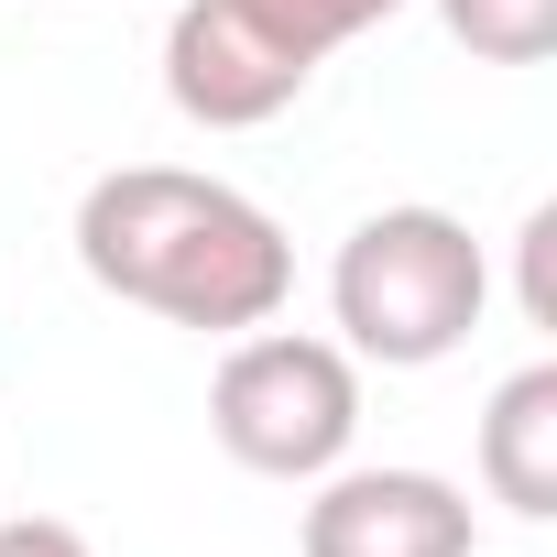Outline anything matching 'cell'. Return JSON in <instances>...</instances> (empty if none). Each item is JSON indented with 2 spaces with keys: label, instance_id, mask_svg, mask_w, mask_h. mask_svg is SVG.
<instances>
[{
  "label": "cell",
  "instance_id": "obj_6",
  "mask_svg": "<svg viewBox=\"0 0 557 557\" xmlns=\"http://www.w3.org/2000/svg\"><path fill=\"white\" fill-rule=\"evenodd\" d=\"M481 492L524 524L557 513V361H524L481 405Z\"/></svg>",
  "mask_w": 557,
  "mask_h": 557
},
{
  "label": "cell",
  "instance_id": "obj_7",
  "mask_svg": "<svg viewBox=\"0 0 557 557\" xmlns=\"http://www.w3.org/2000/svg\"><path fill=\"white\" fill-rule=\"evenodd\" d=\"M437 23L481 66H546L557 55V0H437Z\"/></svg>",
  "mask_w": 557,
  "mask_h": 557
},
{
  "label": "cell",
  "instance_id": "obj_1",
  "mask_svg": "<svg viewBox=\"0 0 557 557\" xmlns=\"http://www.w3.org/2000/svg\"><path fill=\"white\" fill-rule=\"evenodd\" d=\"M77 262L99 296H121L164 329H197V339L273 329L296 296V240L273 230V208H251L240 186L186 175V164L99 175L77 197Z\"/></svg>",
  "mask_w": 557,
  "mask_h": 557
},
{
  "label": "cell",
  "instance_id": "obj_2",
  "mask_svg": "<svg viewBox=\"0 0 557 557\" xmlns=\"http://www.w3.org/2000/svg\"><path fill=\"white\" fill-rule=\"evenodd\" d=\"M481 307H492V262H481L470 219H448V208H372L329 262L339 350L383 361V372H426V361L470 350Z\"/></svg>",
  "mask_w": 557,
  "mask_h": 557
},
{
  "label": "cell",
  "instance_id": "obj_8",
  "mask_svg": "<svg viewBox=\"0 0 557 557\" xmlns=\"http://www.w3.org/2000/svg\"><path fill=\"white\" fill-rule=\"evenodd\" d=\"M240 12L273 34V45H296L307 66H329L339 45H361V34H383L405 0H240Z\"/></svg>",
  "mask_w": 557,
  "mask_h": 557
},
{
  "label": "cell",
  "instance_id": "obj_4",
  "mask_svg": "<svg viewBox=\"0 0 557 557\" xmlns=\"http://www.w3.org/2000/svg\"><path fill=\"white\" fill-rule=\"evenodd\" d=\"M307 55L296 45H273L240 0H175V23H164V99L197 121V132H262V121H285L307 99Z\"/></svg>",
  "mask_w": 557,
  "mask_h": 557
},
{
  "label": "cell",
  "instance_id": "obj_9",
  "mask_svg": "<svg viewBox=\"0 0 557 557\" xmlns=\"http://www.w3.org/2000/svg\"><path fill=\"white\" fill-rule=\"evenodd\" d=\"M513 262H524V318L557 329V208H535V219L513 230Z\"/></svg>",
  "mask_w": 557,
  "mask_h": 557
},
{
  "label": "cell",
  "instance_id": "obj_3",
  "mask_svg": "<svg viewBox=\"0 0 557 557\" xmlns=\"http://www.w3.org/2000/svg\"><path fill=\"white\" fill-rule=\"evenodd\" d=\"M208 437L251 481H329L361 437V361L307 329H240L208 383Z\"/></svg>",
  "mask_w": 557,
  "mask_h": 557
},
{
  "label": "cell",
  "instance_id": "obj_10",
  "mask_svg": "<svg viewBox=\"0 0 557 557\" xmlns=\"http://www.w3.org/2000/svg\"><path fill=\"white\" fill-rule=\"evenodd\" d=\"M0 557H88V535L66 513H12L0 524Z\"/></svg>",
  "mask_w": 557,
  "mask_h": 557
},
{
  "label": "cell",
  "instance_id": "obj_5",
  "mask_svg": "<svg viewBox=\"0 0 557 557\" xmlns=\"http://www.w3.org/2000/svg\"><path fill=\"white\" fill-rule=\"evenodd\" d=\"M296 557H470V492L437 470H329Z\"/></svg>",
  "mask_w": 557,
  "mask_h": 557
}]
</instances>
